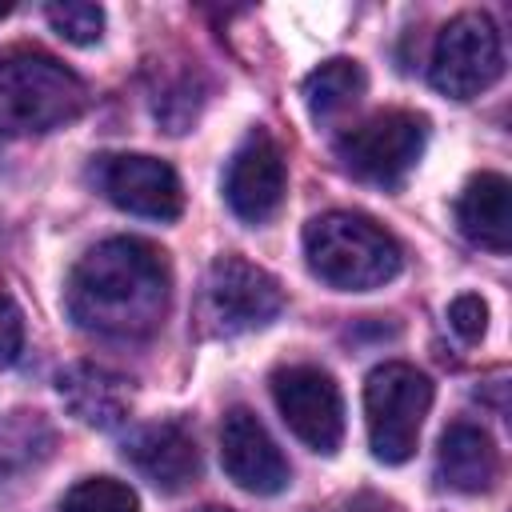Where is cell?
<instances>
[{
	"label": "cell",
	"mask_w": 512,
	"mask_h": 512,
	"mask_svg": "<svg viewBox=\"0 0 512 512\" xmlns=\"http://www.w3.org/2000/svg\"><path fill=\"white\" fill-rule=\"evenodd\" d=\"M168 296V256L140 236H108L92 244L64 288L76 328L104 340H148L168 316Z\"/></svg>",
	"instance_id": "6da1fadb"
},
{
	"label": "cell",
	"mask_w": 512,
	"mask_h": 512,
	"mask_svg": "<svg viewBox=\"0 0 512 512\" xmlns=\"http://www.w3.org/2000/svg\"><path fill=\"white\" fill-rule=\"evenodd\" d=\"M304 260L328 288L372 292L400 272L404 252L396 236L372 216L332 208L304 224Z\"/></svg>",
	"instance_id": "7a4b0ae2"
},
{
	"label": "cell",
	"mask_w": 512,
	"mask_h": 512,
	"mask_svg": "<svg viewBox=\"0 0 512 512\" xmlns=\"http://www.w3.org/2000/svg\"><path fill=\"white\" fill-rule=\"evenodd\" d=\"M88 108L84 80L40 48H12L0 56V132L40 136L72 124Z\"/></svg>",
	"instance_id": "3957f363"
},
{
	"label": "cell",
	"mask_w": 512,
	"mask_h": 512,
	"mask_svg": "<svg viewBox=\"0 0 512 512\" xmlns=\"http://www.w3.org/2000/svg\"><path fill=\"white\" fill-rule=\"evenodd\" d=\"M432 408V380L404 360H384L364 380V424L372 456L384 464H404L416 444L424 416Z\"/></svg>",
	"instance_id": "277c9868"
},
{
	"label": "cell",
	"mask_w": 512,
	"mask_h": 512,
	"mask_svg": "<svg viewBox=\"0 0 512 512\" xmlns=\"http://www.w3.org/2000/svg\"><path fill=\"white\" fill-rule=\"evenodd\" d=\"M428 140V120L408 108H384L336 136V160L348 176L368 184H400Z\"/></svg>",
	"instance_id": "5b68a950"
},
{
	"label": "cell",
	"mask_w": 512,
	"mask_h": 512,
	"mask_svg": "<svg viewBox=\"0 0 512 512\" xmlns=\"http://www.w3.org/2000/svg\"><path fill=\"white\" fill-rule=\"evenodd\" d=\"M280 308H284V288L268 268L236 252L212 260L200 292V316L212 336H240L264 328L268 320L280 316Z\"/></svg>",
	"instance_id": "8992f818"
},
{
	"label": "cell",
	"mask_w": 512,
	"mask_h": 512,
	"mask_svg": "<svg viewBox=\"0 0 512 512\" xmlns=\"http://www.w3.org/2000/svg\"><path fill=\"white\" fill-rule=\"evenodd\" d=\"M504 72V44L488 12L452 16L432 44L428 80L448 100H472L488 92Z\"/></svg>",
	"instance_id": "52a82bcc"
},
{
	"label": "cell",
	"mask_w": 512,
	"mask_h": 512,
	"mask_svg": "<svg viewBox=\"0 0 512 512\" xmlns=\"http://www.w3.org/2000/svg\"><path fill=\"white\" fill-rule=\"evenodd\" d=\"M272 400L296 440L332 456L344 440V400L336 380L316 364H288L272 372Z\"/></svg>",
	"instance_id": "ba28073f"
},
{
	"label": "cell",
	"mask_w": 512,
	"mask_h": 512,
	"mask_svg": "<svg viewBox=\"0 0 512 512\" xmlns=\"http://www.w3.org/2000/svg\"><path fill=\"white\" fill-rule=\"evenodd\" d=\"M100 192L132 216L144 220H176L184 208V188L180 176L168 160L148 156V152H108L92 168Z\"/></svg>",
	"instance_id": "9c48e42d"
},
{
	"label": "cell",
	"mask_w": 512,
	"mask_h": 512,
	"mask_svg": "<svg viewBox=\"0 0 512 512\" xmlns=\"http://www.w3.org/2000/svg\"><path fill=\"white\" fill-rule=\"evenodd\" d=\"M220 464L228 480L252 496H276L292 480L284 452L276 448L260 416L244 404H232L220 420Z\"/></svg>",
	"instance_id": "30bf717a"
},
{
	"label": "cell",
	"mask_w": 512,
	"mask_h": 512,
	"mask_svg": "<svg viewBox=\"0 0 512 512\" xmlns=\"http://www.w3.org/2000/svg\"><path fill=\"white\" fill-rule=\"evenodd\" d=\"M284 188H288V168H284L280 144L264 128L248 132L244 144L232 152L228 172H224V200H228V208L244 224H264L284 204Z\"/></svg>",
	"instance_id": "8fae6325"
},
{
	"label": "cell",
	"mask_w": 512,
	"mask_h": 512,
	"mask_svg": "<svg viewBox=\"0 0 512 512\" xmlns=\"http://www.w3.org/2000/svg\"><path fill=\"white\" fill-rule=\"evenodd\" d=\"M124 460L160 492H184L200 476V448L196 436L180 420L144 424L128 436Z\"/></svg>",
	"instance_id": "7c38bea8"
},
{
	"label": "cell",
	"mask_w": 512,
	"mask_h": 512,
	"mask_svg": "<svg viewBox=\"0 0 512 512\" xmlns=\"http://www.w3.org/2000/svg\"><path fill=\"white\" fill-rule=\"evenodd\" d=\"M436 472L452 492H464V496L492 492L496 480H500V448L480 424L456 420L440 436Z\"/></svg>",
	"instance_id": "4fadbf2b"
},
{
	"label": "cell",
	"mask_w": 512,
	"mask_h": 512,
	"mask_svg": "<svg viewBox=\"0 0 512 512\" xmlns=\"http://www.w3.org/2000/svg\"><path fill=\"white\" fill-rule=\"evenodd\" d=\"M456 224L472 244L488 252H508L512 248V184L500 172L472 176L456 200Z\"/></svg>",
	"instance_id": "5bb4252c"
},
{
	"label": "cell",
	"mask_w": 512,
	"mask_h": 512,
	"mask_svg": "<svg viewBox=\"0 0 512 512\" xmlns=\"http://www.w3.org/2000/svg\"><path fill=\"white\" fill-rule=\"evenodd\" d=\"M56 392L68 404V412L88 428H120L128 420V388L120 376L96 364H68L56 376Z\"/></svg>",
	"instance_id": "9a60e30c"
},
{
	"label": "cell",
	"mask_w": 512,
	"mask_h": 512,
	"mask_svg": "<svg viewBox=\"0 0 512 512\" xmlns=\"http://www.w3.org/2000/svg\"><path fill=\"white\" fill-rule=\"evenodd\" d=\"M364 88H368V76H364V68H360L356 60H348V56L324 60V64L312 68V72L304 76V84H300L304 104H308V112H312L316 124H324V120L348 112V108L364 96Z\"/></svg>",
	"instance_id": "2e32d148"
},
{
	"label": "cell",
	"mask_w": 512,
	"mask_h": 512,
	"mask_svg": "<svg viewBox=\"0 0 512 512\" xmlns=\"http://www.w3.org/2000/svg\"><path fill=\"white\" fill-rule=\"evenodd\" d=\"M60 512H140V500L124 480L88 476L64 492Z\"/></svg>",
	"instance_id": "e0dca14e"
},
{
	"label": "cell",
	"mask_w": 512,
	"mask_h": 512,
	"mask_svg": "<svg viewBox=\"0 0 512 512\" xmlns=\"http://www.w3.org/2000/svg\"><path fill=\"white\" fill-rule=\"evenodd\" d=\"M44 16H48L52 32L60 40H68V44L88 48V44H96L104 36V8L100 4H88V0H56V4L44 8Z\"/></svg>",
	"instance_id": "ac0fdd59"
},
{
	"label": "cell",
	"mask_w": 512,
	"mask_h": 512,
	"mask_svg": "<svg viewBox=\"0 0 512 512\" xmlns=\"http://www.w3.org/2000/svg\"><path fill=\"white\" fill-rule=\"evenodd\" d=\"M448 324L464 344H476L484 336V328H488V304L476 292H464V296H456L448 304Z\"/></svg>",
	"instance_id": "d6986e66"
},
{
	"label": "cell",
	"mask_w": 512,
	"mask_h": 512,
	"mask_svg": "<svg viewBox=\"0 0 512 512\" xmlns=\"http://www.w3.org/2000/svg\"><path fill=\"white\" fill-rule=\"evenodd\" d=\"M24 348V316L12 296L0 292V368H8Z\"/></svg>",
	"instance_id": "ffe728a7"
},
{
	"label": "cell",
	"mask_w": 512,
	"mask_h": 512,
	"mask_svg": "<svg viewBox=\"0 0 512 512\" xmlns=\"http://www.w3.org/2000/svg\"><path fill=\"white\" fill-rule=\"evenodd\" d=\"M196 512H232V508H220V504H208V508H196Z\"/></svg>",
	"instance_id": "44dd1931"
},
{
	"label": "cell",
	"mask_w": 512,
	"mask_h": 512,
	"mask_svg": "<svg viewBox=\"0 0 512 512\" xmlns=\"http://www.w3.org/2000/svg\"><path fill=\"white\" fill-rule=\"evenodd\" d=\"M12 12V4H0V16H8Z\"/></svg>",
	"instance_id": "7402d4cb"
}]
</instances>
